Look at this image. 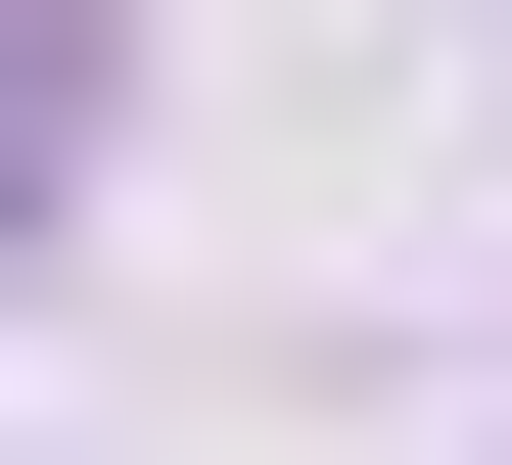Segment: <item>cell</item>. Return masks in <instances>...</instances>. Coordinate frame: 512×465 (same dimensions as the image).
I'll return each mask as SVG.
<instances>
[{"label": "cell", "instance_id": "obj_1", "mask_svg": "<svg viewBox=\"0 0 512 465\" xmlns=\"http://www.w3.org/2000/svg\"><path fill=\"white\" fill-rule=\"evenodd\" d=\"M47 186H94V47H47V0H0V233H47Z\"/></svg>", "mask_w": 512, "mask_h": 465}]
</instances>
